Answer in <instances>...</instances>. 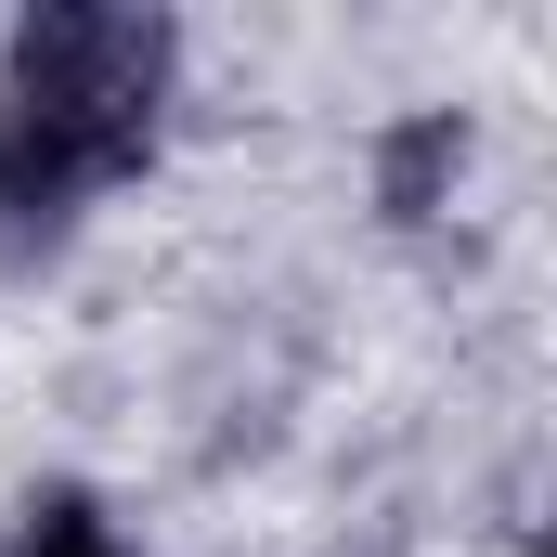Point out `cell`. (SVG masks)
Wrapping results in <instances>:
<instances>
[{"label":"cell","mask_w":557,"mask_h":557,"mask_svg":"<svg viewBox=\"0 0 557 557\" xmlns=\"http://www.w3.org/2000/svg\"><path fill=\"white\" fill-rule=\"evenodd\" d=\"M169 117V26L117 0H52L13 26L0 65V234L78 221L104 182H131Z\"/></svg>","instance_id":"1"},{"label":"cell","mask_w":557,"mask_h":557,"mask_svg":"<svg viewBox=\"0 0 557 557\" xmlns=\"http://www.w3.org/2000/svg\"><path fill=\"white\" fill-rule=\"evenodd\" d=\"M13 557H117V532L91 519V493H39L26 532H13Z\"/></svg>","instance_id":"2"},{"label":"cell","mask_w":557,"mask_h":557,"mask_svg":"<svg viewBox=\"0 0 557 557\" xmlns=\"http://www.w3.org/2000/svg\"><path fill=\"white\" fill-rule=\"evenodd\" d=\"M454 156H467V131H454V117H416V131L389 143V208H403V221L428 208V182H441Z\"/></svg>","instance_id":"3"}]
</instances>
